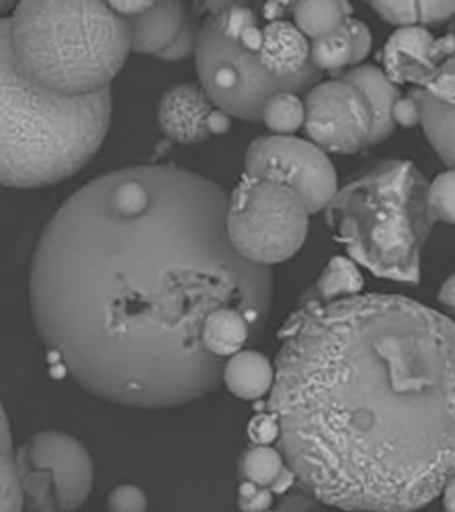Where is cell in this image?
Returning <instances> with one entry per match:
<instances>
[{
	"instance_id": "1",
	"label": "cell",
	"mask_w": 455,
	"mask_h": 512,
	"mask_svg": "<svg viewBox=\"0 0 455 512\" xmlns=\"http://www.w3.org/2000/svg\"><path fill=\"white\" fill-rule=\"evenodd\" d=\"M228 192L191 169L139 164L73 192L41 232L29 303L41 342L75 383L136 409L182 406L214 392L224 361L203 342L232 308L264 335L274 274L226 235Z\"/></svg>"
},
{
	"instance_id": "2",
	"label": "cell",
	"mask_w": 455,
	"mask_h": 512,
	"mask_svg": "<svg viewBox=\"0 0 455 512\" xmlns=\"http://www.w3.org/2000/svg\"><path fill=\"white\" fill-rule=\"evenodd\" d=\"M267 411L320 504L413 512L455 475V320L399 294L292 310Z\"/></svg>"
},
{
	"instance_id": "3",
	"label": "cell",
	"mask_w": 455,
	"mask_h": 512,
	"mask_svg": "<svg viewBox=\"0 0 455 512\" xmlns=\"http://www.w3.org/2000/svg\"><path fill=\"white\" fill-rule=\"evenodd\" d=\"M292 4H201L194 63L201 89L217 109L262 121L271 96L301 95L319 84L322 73L310 61V41L292 22Z\"/></svg>"
},
{
	"instance_id": "4",
	"label": "cell",
	"mask_w": 455,
	"mask_h": 512,
	"mask_svg": "<svg viewBox=\"0 0 455 512\" xmlns=\"http://www.w3.org/2000/svg\"><path fill=\"white\" fill-rule=\"evenodd\" d=\"M8 16L0 18V185H56L102 148L111 127V89L63 96L34 84L16 61Z\"/></svg>"
},
{
	"instance_id": "5",
	"label": "cell",
	"mask_w": 455,
	"mask_h": 512,
	"mask_svg": "<svg viewBox=\"0 0 455 512\" xmlns=\"http://www.w3.org/2000/svg\"><path fill=\"white\" fill-rule=\"evenodd\" d=\"M326 221L354 264L383 280L422 281V253L436 221L429 182L411 160L384 159L361 169L338 187Z\"/></svg>"
},
{
	"instance_id": "6",
	"label": "cell",
	"mask_w": 455,
	"mask_h": 512,
	"mask_svg": "<svg viewBox=\"0 0 455 512\" xmlns=\"http://www.w3.org/2000/svg\"><path fill=\"white\" fill-rule=\"evenodd\" d=\"M9 18L18 66L41 88L63 96L111 89L130 50V25L107 2L27 0Z\"/></svg>"
},
{
	"instance_id": "7",
	"label": "cell",
	"mask_w": 455,
	"mask_h": 512,
	"mask_svg": "<svg viewBox=\"0 0 455 512\" xmlns=\"http://www.w3.org/2000/svg\"><path fill=\"white\" fill-rule=\"evenodd\" d=\"M310 216L294 189L244 173L228 194L226 235L246 262L271 269L303 249Z\"/></svg>"
},
{
	"instance_id": "8",
	"label": "cell",
	"mask_w": 455,
	"mask_h": 512,
	"mask_svg": "<svg viewBox=\"0 0 455 512\" xmlns=\"http://www.w3.org/2000/svg\"><path fill=\"white\" fill-rule=\"evenodd\" d=\"M15 461L24 511H77L93 491V457L72 434L36 432L16 448Z\"/></svg>"
},
{
	"instance_id": "9",
	"label": "cell",
	"mask_w": 455,
	"mask_h": 512,
	"mask_svg": "<svg viewBox=\"0 0 455 512\" xmlns=\"http://www.w3.org/2000/svg\"><path fill=\"white\" fill-rule=\"evenodd\" d=\"M244 173L294 189L310 214L326 210L338 191V176L328 153L296 136L256 137L246 150Z\"/></svg>"
},
{
	"instance_id": "10",
	"label": "cell",
	"mask_w": 455,
	"mask_h": 512,
	"mask_svg": "<svg viewBox=\"0 0 455 512\" xmlns=\"http://www.w3.org/2000/svg\"><path fill=\"white\" fill-rule=\"evenodd\" d=\"M304 128L322 152L352 155L368 148L372 114L349 82L324 80L306 93Z\"/></svg>"
},
{
	"instance_id": "11",
	"label": "cell",
	"mask_w": 455,
	"mask_h": 512,
	"mask_svg": "<svg viewBox=\"0 0 455 512\" xmlns=\"http://www.w3.org/2000/svg\"><path fill=\"white\" fill-rule=\"evenodd\" d=\"M416 91L425 137L448 168L455 169V56Z\"/></svg>"
},
{
	"instance_id": "12",
	"label": "cell",
	"mask_w": 455,
	"mask_h": 512,
	"mask_svg": "<svg viewBox=\"0 0 455 512\" xmlns=\"http://www.w3.org/2000/svg\"><path fill=\"white\" fill-rule=\"evenodd\" d=\"M216 105L210 102L200 84H176L160 98V130L169 141L178 144H200L210 137L208 118Z\"/></svg>"
},
{
	"instance_id": "13",
	"label": "cell",
	"mask_w": 455,
	"mask_h": 512,
	"mask_svg": "<svg viewBox=\"0 0 455 512\" xmlns=\"http://www.w3.org/2000/svg\"><path fill=\"white\" fill-rule=\"evenodd\" d=\"M434 41V34L422 25L397 29L384 43V75L395 86L422 88L438 70L432 61Z\"/></svg>"
},
{
	"instance_id": "14",
	"label": "cell",
	"mask_w": 455,
	"mask_h": 512,
	"mask_svg": "<svg viewBox=\"0 0 455 512\" xmlns=\"http://www.w3.org/2000/svg\"><path fill=\"white\" fill-rule=\"evenodd\" d=\"M200 16L182 0L152 2L144 13L128 20L130 50L144 56L159 57L178 40L187 25Z\"/></svg>"
},
{
	"instance_id": "15",
	"label": "cell",
	"mask_w": 455,
	"mask_h": 512,
	"mask_svg": "<svg viewBox=\"0 0 455 512\" xmlns=\"http://www.w3.org/2000/svg\"><path fill=\"white\" fill-rule=\"evenodd\" d=\"M340 79L349 82L360 91L372 114V130L368 137V146L384 143L395 132L393 123V105L399 100L400 89L384 75L376 64H360L342 73Z\"/></svg>"
},
{
	"instance_id": "16",
	"label": "cell",
	"mask_w": 455,
	"mask_h": 512,
	"mask_svg": "<svg viewBox=\"0 0 455 512\" xmlns=\"http://www.w3.org/2000/svg\"><path fill=\"white\" fill-rule=\"evenodd\" d=\"M365 278L360 267L347 256H333L319 278L306 288L294 310H312L344 297L360 296Z\"/></svg>"
},
{
	"instance_id": "17",
	"label": "cell",
	"mask_w": 455,
	"mask_h": 512,
	"mask_svg": "<svg viewBox=\"0 0 455 512\" xmlns=\"http://www.w3.org/2000/svg\"><path fill=\"white\" fill-rule=\"evenodd\" d=\"M274 377L276 372L269 358L253 349H244L224 361L223 383L242 400L264 399L271 393Z\"/></svg>"
},
{
	"instance_id": "18",
	"label": "cell",
	"mask_w": 455,
	"mask_h": 512,
	"mask_svg": "<svg viewBox=\"0 0 455 512\" xmlns=\"http://www.w3.org/2000/svg\"><path fill=\"white\" fill-rule=\"evenodd\" d=\"M203 342L212 356L226 361L233 354L244 351L249 342H255V336L242 313L232 308H224L208 317L203 331Z\"/></svg>"
},
{
	"instance_id": "19",
	"label": "cell",
	"mask_w": 455,
	"mask_h": 512,
	"mask_svg": "<svg viewBox=\"0 0 455 512\" xmlns=\"http://www.w3.org/2000/svg\"><path fill=\"white\" fill-rule=\"evenodd\" d=\"M351 13L352 6L345 0H301L292 4V22L308 41L335 32Z\"/></svg>"
},
{
	"instance_id": "20",
	"label": "cell",
	"mask_w": 455,
	"mask_h": 512,
	"mask_svg": "<svg viewBox=\"0 0 455 512\" xmlns=\"http://www.w3.org/2000/svg\"><path fill=\"white\" fill-rule=\"evenodd\" d=\"M15 452L11 424L0 404V512L24 511L16 473Z\"/></svg>"
},
{
	"instance_id": "21",
	"label": "cell",
	"mask_w": 455,
	"mask_h": 512,
	"mask_svg": "<svg viewBox=\"0 0 455 512\" xmlns=\"http://www.w3.org/2000/svg\"><path fill=\"white\" fill-rule=\"evenodd\" d=\"M310 61L317 72L344 73L352 64V43L345 25L320 40L310 41Z\"/></svg>"
},
{
	"instance_id": "22",
	"label": "cell",
	"mask_w": 455,
	"mask_h": 512,
	"mask_svg": "<svg viewBox=\"0 0 455 512\" xmlns=\"http://www.w3.org/2000/svg\"><path fill=\"white\" fill-rule=\"evenodd\" d=\"M262 121L272 136H294L304 127V102L294 93H278L265 102Z\"/></svg>"
},
{
	"instance_id": "23",
	"label": "cell",
	"mask_w": 455,
	"mask_h": 512,
	"mask_svg": "<svg viewBox=\"0 0 455 512\" xmlns=\"http://www.w3.org/2000/svg\"><path fill=\"white\" fill-rule=\"evenodd\" d=\"M287 466L280 448L249 447L239 461V477L249 480L258 486L271 488L272 482L278 479L281 470Z\"/></svg>"
},
{
	"instance_id": "24",
	"label": "cell",
	"mask_w": 455,
	"mask_h": 512,
	"mask_svg": "<svg viewBox=\"0 0 455 512\" xmlns=\"http://www.w3.org/2000/svg\"><path fill=\"white\" fill-rule=\"evenodd\" d=\"M429 207L434 221L455 224V169L443 171L429 184Z\"/></svg>"
},
{
	"instance_id": "25",
	"label": "cell",
	"mask_w": 455,
	"mask_h": 512,
	"mask_svg": "<svg viewBox=\"0 0 455 512\" xmlns=\"http://www.w3.org/2000/svg\"><path fill=\"white\" fill-rule=\"evenodd\" d=\"M370 8L388 24L397 27L418 25V2L416 0H372Z\"/></svg>"
},
{
	"instance_id": "26",
	"label": "cell",
	"mask_w": 455,
	"mask_h": 512,
	"mask_svg": "<svg viewBox=\"0 0 455 512\" xmlns=\"http://www.w3.org/2000/svg\"><path fill=\"white\" fill-rule=\"evenodd\" d=\"M107 509L109 512H146L148 496L136 484H120L112 489Z\"/></svg>"
},
{
	"instance_id": "27",
	"label": "cell",
	"mask_w": 455,
	"mask_h": 512,
	"mask_svg": "<svg viewBox=\"0 0 455 512\" xmlns=\"http://www.w3.org/2000/svg\"><path fill=\"white\" fill-rule=\"evenodd\" d=\"M249 440L256 447H272L280 440V424L271 411H262L253 416L248 424Z\"/></svg>"
},
{
	"instance_id": "28",
	"label": "cell",
	"mask_w": 455,
	"mask_h": 512,
	"mask_svg": "<svg viewBox=\"0 0 455 512\" xmlns=\"http://www.w3.org/2000/svg\"><path fill=\"white\" fill-rule=\"evenodd\" d=\"M272 491L264 486L253 484L249 480H242L237 488V504L240 512H267L271 511Z\"/></svg>"
},
{
	"instance_id": "29",
	"label": "cell",
	"mask_w": 455,
	"mask_h": 512,
	"mask_svg": "<svg viewBox=\"0 0 455 512\" xmlns=\"http://www.w3.org/2000/svg\"><path fill=\"white\" fill-rule=\"evenodd\" d=\"M344 25L351 36L352 64L361 63L372 50V32L365 22H361L360 18H354V16H349Z\"/></svg>"
},
{
	"instance_id": "30",
	"label": "cell",
	"mask_w": 455,
	"mask_h": 512,
	"mask_svg": "<svg viewBox=\"0 0 455 512\" xmlns=\"http://www.w3.org/2000/svg\"><path fill=\"white\" fill-rule=\"evenodd\" d=\"M393 123L395 127L415 128L422 123V111L418 102V91H411L409 95L400 96L393 105Z\"/></svg>"
},
{
	"instance_id": "31",
	"label": "cell",
	"mask_w": 455,
	"mask_h": 512,
	"mask_svg": "<svg viewBox=\"0 0 455 512\" xmlns=\"http://www.w3.org/2000/svg\"><path fill=\"white\" fill-rule=\"evenodd\" d=\"M418 25L443 24L455 16V0H416Z\"/></svg>"
},
{
	"instance_id": "32",
	"label": "cell",
	"mask_w": 455,
	"mask_h": 512,
	"mask_svg": "<svg viewBox=\"0 0 455 512\" xmlns=\"http://www.w3.org/2000/svg\"><path fill=\"white\" fill-rule=\"evenodd\" d=\"M319 500H315L312 495H308L306 491H297V493H288L285 496V500L281 502V511L285 512H322L319 511ZM336 512H356V511H344V509H338Z\"/></svg>"
},
{
	"instance_id": "33",
	"label": "cell",
	"mask_w": 455,
	"mask_h": 512,
	"mask_svg": "<svg viewBox=\"0 0 455 512\" xmlns=\"http://www.w3.org/2000/svg\"><path fill=\"white\" fill-rule=\"evenodd\" d=\"M107 4L116 15L123 16L125 20L141 15L152 6V2H146V0H114V2H107Z\"/></svg>"
},
{
	"instance_id": "34",
	"label": "cell",
	"mask_w": 455,
	"mask_h": 512,
	"mask_svg": "<svg viewBox=\"0 0 455 512\" xmlns=\"http://www.w3.org/2000/svg\"><path fill=\"white\" fill-rule=\"evenodd\" d=\"M232 123V116L216 107L214 112L210 114V118H208V132H210V136H224V134L230 132Z\"/></svg>"
},
{
	"instance_id": "35",
	"label": "cell",
	"mask_w": 455,
	"mask_h": 512,
	"mask_svg": "<svg viewBox=\"0 0 455 512\" xmlns=\"http://www.w3.org/2000/svg\"><path fill=\"white\" fill-rule=\"evenodd\" d=\"M297 484L296 473L290 470V466H285L283 470H281L280 475H278V479L274 480L271 484L272 495H287L290 493L294 486Z\"/></svg>"
},
{
	"instance_id": "36",
	"label": "cell",
	"mask_w": 455,
	"mask_h": 512,
	"mask_svg": "<svg viewBox=\"0 0 455 512\" xmlns=\"http://www.w3.org/2000/svg\"><path fill=\"white\" fill-rule=\"evenodd\" d=\"M438 301L447 308L448 312L455 315V272L443 281L440 292H438Z\"/></svg>"
},
{
	"instance_id": "37",
	"label": "cell",
	"mask_w": 455,
	"mask_h": 512,
	"mask_svg": "<svg viewBox=\"0 0 455 512\" xmlns=\"http://www.w3.org/2000/svg\"><path fill=\"white\" fill-rule=\"evenodd\" d=\"M441 495H443L445 512H455V475L448 480L447 486L441 491Z\"/></svg>"
},
{
	"instance_id": "38",
	"label": "cell",
	"mask_w": 455,
	"mask_h": 512,
	"mask_svg": "<svg viewBox=\"0 0 455 512\" xmlns=\"http://www.w3.org/2000/svg\"><path fill=\"white\" fill-rule=\"evenodd\" d=\"M13 8H15V4H13V2H8V0H0V18L8 16L9 11H13Z\"/></svg>"
},
{
	"instance_id": "39",
	"label": "cell",
	"mask_w": 455,
	"mask_h": 512,
	"mask_svg": "<svg viewBox=\"0 0 455 512\" xmlns=\"http://www.w3.org/2000/svg\"><path fill=\"white\" fill-rule=\"evenodd\" d=\"M267 512H285V511H281V509H280V511H267Z\"/></svg>"
},
{
	"instance_id": "40",
	"label": "cell",
	"mask_w": 455,
	"mask_h": 512,
	"mask_svg": "<svg viewBox=\"0 0 455 512\" xmlns=\"http://www.w3.org/2000/svg\"><path fill=\"white\" fill-rule=\"evenodd\" d=\"M22 512H29V511H22Z\"/></svg>"
},
{
	"instance_id": "41",
	"label": "cell",
	"mask_w": 455,
	"mask_h": 512,
	"mask_svg": "<svg viewBox=\"0 0 455 512\" xmlns=\"http://www.w3.org/2000/svg\"><path fill=\"white\" fill-rule=\"evenodd\" d=\"M413 512H416V511H413Z\"/></svg>"
}]
</instances>
